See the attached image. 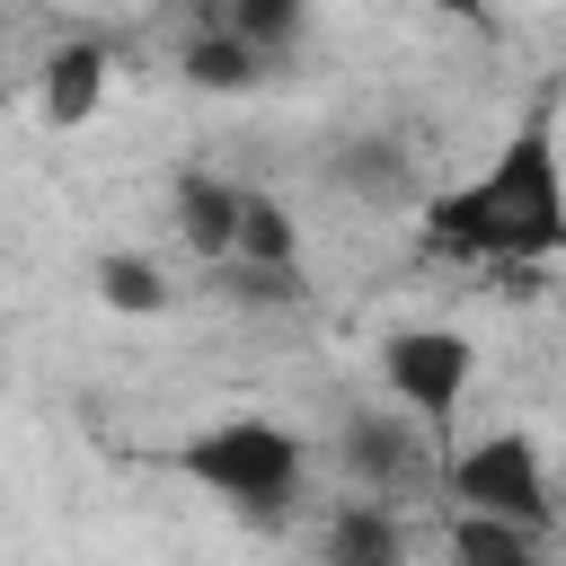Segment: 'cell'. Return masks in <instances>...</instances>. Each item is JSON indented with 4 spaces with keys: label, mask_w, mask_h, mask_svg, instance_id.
Returning <instances> with one entry per match:
<instances>
[{
    "label": "cell",
    "mask_w": 566,
    "mask_h": 566,
    "mask_svg": "<svg viewBox=\"0 0 566 566\" xmlns=\"http://www.w3.org/2000/svg\"><path fill=\"white\" fill-rule=\"evenodd\" d=\"M469 380H478V345H469L460 327H389V336H380V389H389V407H407L433 442L451 433Z\"/></svg>",
    "instance_id": "277c9868"
},
{
    "label": "cell",
    "mask_w": 566,
    "mask_h": 566,
    "mask_svg": "<svg viewBox=\"0 0 566 566\" xmlns=\"http://www.w3.org/2000/svg\"><path fill=\"white\" fill-rule=\"evenodd\" d=\"M424 424L407 416V407H389V416H354L345 433H336V451H345V469H354V495H398V486H416L424 478Z\"/></svg>",
    "instance_id": "5b68a950"
},
{
    "label": "cell",
    "mask_w": 566,
    "mask_h": 566,
    "mask_svg": "<svg viewBox=\"0 0 566 566\" xmlns=\"http://www.w3.org/2000/svg\"><path fill=\"white\" fill-rule=\"evenodd\" d=\"M88 283H97V301H106L115 318H159V310L177 301V283L159 274V256H142V248H106V256L88 265Z\"/></svg>",
    "instance_id": "8fae6325"
},
{
    "label": "cell",
    "mask_w": 566,
    "mask_h": 566,
    "mask_svg": "<svg viewBox=\"0 0 566 566\" xmlns=\"http://www.w3.org/2000/svg\"><path fill=\"white\" fill-rule=\"evenodd\" d=\"M168 221H177V239H186V256L212 274V265H230L239 256V221H248V186H230V177H212V168H186L177 186H168Z\"/></svg>",
    "instance_id": "52a82bcc"
},
{
    "label": "cell",
    "mask_w": 566,
    "mask_h": 566,
    "mask_svg": "<svg viewBox=\"0 0 566 566\" xmlns=\"http://www.w3.org/2000/svg\"><path fill=\"white\" fill-rule=\"evenodd\" d=\"M310 566H407V522L389 495H345L318 522V557Z\"/></svg>",
    "instance_id": "ba28073f"
},
{
    "label": "cell",
    "mask_w": 566,
    "mask_h": 566,
    "mask_svg": "<svg viewBox=\"0 0 566 566\" xmlns=\"http://www.w3.org/2000/svg\"><path fill=\"white\" fill-rule=\"evenodd\" d=\"M106 80H115V53H106L97 35H62V44L35 62V115H44L53 133H80V124H97Z\"/></svg>",
    "instance_id": "8992f818"
},
{
    "label": "cell",
    "mask_w": 566,
    "mask_h": 566,
    "mask_svg": "<svg viewBox=\"0 0 566 566\" xmlns=\"http://www.w3.org/2000/svg\"><path fill=\"white\" fill-rule=\"evenodd\" d=\"M442 486H451V513H486V522H513V531H548L557 522V495H548V460L522 424H495L478 433L469 451L442 460Z\"/></svg>",
    "instance_id": "3957f363"
},
{
    "label": "cell",
    "mask_w": 566,
    "mask_h": 566,
    "mask_svg": "<svg viewBox=\"0 0 566 566\" xmlns=\"http://www.w3.org/2000/svg\"><path fill=\"white\" fill-rule=\"evenodd\" d=\"M168 469L195 478V486H203L212 504H230L239 522H292L310 451H301V433L274 424V416H212V424H195V433L168 451Z\"/></svg>",
    "instance_id": "7a4b0ae2"
},
{
    "label": "cell",
    "mask_w": 566,
    "mask_h": 566,
    "mask_svg": "<svg viewBox=\"0 0 566 566\" xmlns=\"http://www.w3.org/2000/svg\"><path fill=\"white\" fill-rule=\"evenodd\" d=\"M416 9H433V18H460V27H486V18H495L486 0H416Z\"/></svg>",
    "instance_id": "2e32d148"
},
{
    "label": "cell",
    "mask_w": 566,
    "mask_h": 566,
    "mask_svg": "<svg viewBox=\"0 0 566 566\" xmlns=\"http://www.w3.org/2000/svg\"><path fill=\"white\" fill-rule=\"evenodd\" d=\"M451 566H539V539L486 513H451Z\"/></svg>",
    "instance_id": "5bb4252c"
},
{
    "label": "cell",
    "mask_w": 566,
    "mask_h": 566,
    "mask_svg": "<svg viewBox=\"0 0 566 566\" xmlns=\"http://www.w3.org/2000/svg\"><path fill=\"white\" fill-rule=\"evenodd\" d=\"M230 265H265V274H301V221L283 212V195L248 186V221H239V256Z\"/></svg>",
    "instance_id": "7c38bea8"
},
{
    "label": "cell",
    "mask_w": 566,
    "mask_h": 566,
    "mask_svg": "<svg viewBox=\"0 0 566 566\" xmlns=\"http://www.w3.org/2000/svg\"><path fill=\"white\" fill-rule=\"evenodd\" d=\"M212 283L248 310H292L301 301V274H265V265H212Z\"/></svg>",
    "instance_id": "9a60e30c"
},
{
    "label": "cell",
    "mask_w": 566,
    "mask_h": 566,
    "mask_svg": "<svg viewBox=\"0 0 566 566\" xmlns=\"http://www.w3.org/2000/svg\"><path fill=\"white\" fill-rule=\"evenodd\" d=\"M327 177H336V186H354L363 203H416V212H424L416 159H407V142H389V133H354V142H336Z\"/></svg>",
    "instance_id": "30bf717a"
},
{
    "label": "cell",
    "mask_w": 566,
    "mask_h": 566,
    "mask_svg": "<svg viewBox=\"0 0 566 566\" xmlns=\"http://www.w3.org/2000/svg\"><path fill=\"white\" fill-rule=\"evenodd\" d=\"M221 27L230 35H248L274 71L301 53V35H310V0H221Z\"/></svg>",
    "instance_id": "4fadbf2b"
},
{
    "label": "cell",
    "mask_w": 566,
    "mask_h": 566,
    "mask_svg": "<svg viewBox=\"0 0 566 566\" xmlns=\"http://www.w3.org/2000/svg\"><path fill=\"white\" fill-rule=\"evenodd\" d=\"M416 230H424V248H433V256H469V265H539V256H557V248H566L557 106L539 97V106L504 133V150H495L478 177H460V186L424 195Z\"/></svg>",
    "instance_id": "6da1fadb"
},
{
    "label": "cell",
    "mask_w": 566,
    "mask_h": 566,
    "mask_svg": "<svg viewBox=\"0 0 566 566\" xmlns=\"http://www.w3.org/2000/svg\"><path fill=\"white\" fill-rule=\"evenodd\" d=\"M177 71H186V88H203V97H248V88H265V80H274V62H265L248 35H230L221 18H203V27L186 35Z\"/></svg>",
    "instance_id": "9c48e42d"
}]
</instances>
